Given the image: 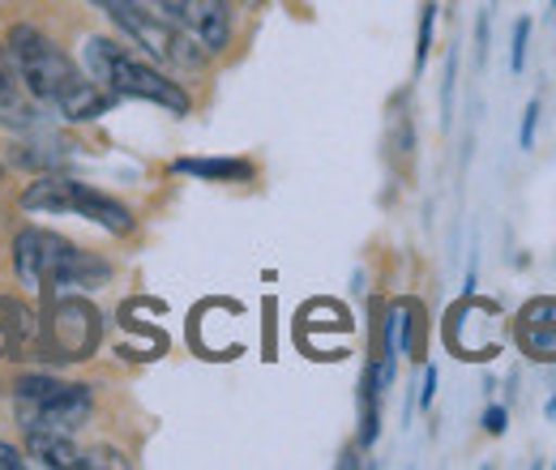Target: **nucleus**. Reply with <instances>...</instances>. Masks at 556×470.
I'll return each instance as SVG.
<instances>
[{"mask_svg": "<svg viewBox=\"0 0 556 470\" xmlns=\"http://www.w3.org/2000/svg\"><path fill=\"white\" fill-rule=\"evenodd\" d=\"M0 125L4 129H35L39 125V107L26 94V86H22V77H17L4 48H0Z\"/></svg>", "mask_w": 556, "mask_h": 470, "instance_id": "obj_10", "label": "nucleus"}, {"mask_svg": "<svg viewBox=\"0 0 556 470\" xmlns=\"http://www.w3.org/2000/svg\"><path fill=\"white\" fill-rule=\"evenodd\" d=\"M26 454L48 470H77L86 449L73 445V432H26Z\"/></svg>", "mask_w": 556, "mask_h": 470, "instance_id": "obj_12", "label": "nucleus"}, {"mask_svg": "<svg viewBox=\"0 0 556 470\" xmlns=\"http://www.w3.org/2000/svg\"><path fill=\"white\" fill-rule=\"evenodd\" d=\"M527 48H531V17L514 22V43H509V68L522 73L527 68Z\"/></svg>", "mask_w": 556, "mask_h": 470, "instance_id": "obj_17", "label": "nucleus"}, {"mask_svg": "<svg viewBox=\"0 0 556 470\" xmlns=\"http://www.w3.org/2000/svg\"><path fill=\"white\" fill-rule=\"evenodd\" d=\"M244 4H262V0H244Z\"/></svg>", "mask_w": 556, "mask_h": 470, "instance_id": "obj_25", "label": "nucleus"}, {"mask_svg": "<svg viewBox=\"0 0 556 470\" xmlns=\"http://www.w3.org/2000/svg\"><path fill=\"white\" fill-rule=\"evenodd\" d=\"M450 346L463 359H492L501 351V308L467 295L450 313Z\"/></svg>", "mask_w": 556, "mask_h": 470, "instance_id": "obj_7", "label": "nucleus"}, {"mask_svg": "<svg viewBox=\"0 0 556 470\" xmlns=\"http://www.w3.org/2000/svg\"><path fill=\"white\" fill-rule=\"evenodd\" d=\"M86 73L112 94V99H141V103H154L172 116H189L193 112V99L180 81H172L154 61H141L129 48H121L116 39L108 35H90L86 39Z\"/></svg>", "mask_w": 556, "mask_h": 470, "instance_id": "obj_2", "label": "nucleus"}, {"mask_svg": "<svg viewBox=\"0 0 556 470\" xmlns=\"http://www.w3.org/2000/svg\"><path fill=\"white\" fill-rule=\"evenodd\" d=\"M476 61H480V65L488 61V13L476 17Z\"/></svg>", "mask_w": 556, "mask_h": 470, "instance_id": "obj_22", "label": "nucleus"}, {"mask_svg": "<svg viewBox=\"0 0 556 470\" xmlns=\"http://www.w3.org/2000/svg\"><path fill=\"white\" fill-rule=\"evenodd\" d=\"M134 48L146 52V61L163 68H180V73H202L210 65V52L193 39L185 35L172 17H163L154 4L146 0H90Z\"/></svg>", "mask_w": 556, "mask_h": 470, "instance_id": "obj_3", "label": "nucleus"}, {"mask_svg": "<svg viewBox=\"0 0 556 470\" xmlns=\"http://www.w3.org/2000/svg\"><path fill=\"white\" fill-rule=\"evenodd\" d=\"M381 394H386V385L377 377V364L368 359L364 381H359V445L364 449H372L381 436Z\"/></svg>", "mask_w": 556, "mask_h": 470, "instance_id": "obj_13", "label": "nucleus"}, {"mask_svg": "<svg viewBox=\"0 0 556 470\" xmlns=\"http://www.w3.org/2000/svg\"><path fill=\"white\" fill-rule=\"evenodd\" d=\"M4 52L17 68L26 94L43 107H52L56 116H65L73 125H90L99 116H108V107L116 103L86 68H77L65 56V48H56V39H48L39 26L17 22L4 39Z\"/></svg>", "mask_w": 556, "mask_h": 470, "instance_id": "obj_1", "label": "nucleus"}, {"mask_svg": "<svg viewBox=\"0 0 556 470\" xmlns=\"http://www.w3.org/2000/svg\"><path fill=\"white\" fill-rule=\"evenodd\" d=\"M454 86H458V52L445 56V81H441V125L445 129L454 120Z\"/></svg>", "mask_w": 556, "mask_h": 470, "instance_id": "obj_16", "label": "nucleus"}, {"mask_svg": "<svg viewBox=\"0 0 556 470\" xmlns=\"http://www.w3.org/2000/svg\"><path fill=\"white\" fill-rule=\"evenodd\" d=\"M172 172L189 180H206V185H249L257 176L249 158H176Z\"/></svg>", "mask_w": 556, "mask_h": 470, "instance_id": "obj_11", "label": "nucleus"}, {"mask_svg": "<svg viewBox=\"0 0 556 470\" xmlns=\"http://www.w3.org/2000/svg\"><path fill=\"white\" fill-rule=\"evenodd\" d=\"M22 209L26 214H77V218H90L94 227L112 231V236H134V209L90 185H77L61 172H43L35 185L22 189Z\"/></svg>", "mask_w": 556, "mask_h": 470, "instance_id": "obj_4", "label": "nucleus"}, {"mask_svg": "<svg viewBox=\"0 0 556 470\" xmlns=\"http://www.w3.org/2000/svg\"><path fill=\"white\" fill-rule=\"evenodd\" d=\"M48 330H52V342L61 346L65 359H86L99 346V313L86 300H61L52 308Z\"/></svg>", "mask_w": 556, "mask_h": 470, "instance_id": "obj_8", "label": "nucleus"}, {"mask_svg": "<svg viewBox=\"0 0 556 470\" xmlns=\"http://www.w3.org/2000/svg\"><path fill=\"white\" fill-rule=\"evenodd\" d=\"M437 13H441V4H437V0H424V9H419V30H416V73H424V65H428L432 35H437Z\"/></svg>", "mask_w": 556, "mask_h": 470, "instance_id": "obj_15", "label": "nucleus"}, {"mask_svg": "<svg viewBox=\"0 0 556 470\" xmlns=\"http://www.w3.org/2000/svg\"><path fill=\"white\" fill-rule=\"evenodd\" d=\"M13 410L26 432H77L94 410V394L56 377H22L13 385Z\"/></svg>", "mask_w": 556, "mask_h": 470, "instance_id": "obj_5", "label": "nucleus"}, {"mask_svg": "<svg viewBox=\"0 0 556 470\" xmlns=\"http://www.w3.org/2000/svg\"><path fill=\"white\" fill-rule=\"evenodd\" d=\"M505 423H509V410H505V406H488V410H484V432L501 436V432H505Z\"/></svg>", "mask_w": 556, "mask_h": 470, "instance_id": "obj_19", "label": "nucleus"}, {"mask_svg": "<svg viewBox=\"0 0 556 470\" xmlns=\"http://www.w3.org/2000/svg\"><path fill=\"white\" fill-rule=\"evenodd\" d=\"M540 112H544V103H540V99H531V103H527V112H522V129H518V145H522V150H535Z\"/></svg>", "mask_w": 556, "mask_h": 470, "instance_id": "obj_18", "label": "nucleus"}, {"mask_svg": "<svg viewBox=\"0 0 556 470\" xmlns=\"http://www.w3.org/2000/svg\"><path fill=\"white\" fill-rule=\"evenodd\" d=\"M146 4H154L163 17H172L185 35H193L210 56H218V52L231 48L236 9L227 0H146Z\"/></svg>", "mask_w": 556, "mask_h": 470, "instance_id": "obj_6", "label": "nucleus"}, {"mask_svg": "<svg viewBox=\"0 0 556 470\" xmlns=\"http://www.w3.org/2000/svg\"><path fill=\"white\" fill-rule=\"evenodd\" d=\"M514 338H518V346H522L531 359L556 364V300H548V295L531 300V304L518 313Z\"/></svg>", "mask_w": 556, "mask_h": 470, "instance_id": "obj_9", "label": "nucleus"}, {"mask_svg": "<svg viewBox=\"0 0 556 470\" xmlns=\"http://www.w3.org/2000/svg\"><path fill=\"white\" fill-rule=\"evenodd\" d=\"M544 410H548V419H556V390H553V398H548V406H544Z\"/></svg>", "mask_w": 556, "mask_h": 470, "instance_id": "obj_23", "label": "nucleus"}, {"mask_svg": "<svg viewBox=\"0 0 556 470\" xmlns=\"http://www.w3.org/2000/svg\"><path fill=\"white\" fill-rule=\"evenodd\" d=\"M52 145H56V137L22 141V145H13V163H17V167H39V172H61L65 154H61V150H52Z\"/></svg>", "mask_w": 556, "mask_h": 470, "instance_id": "obj_14", "label": "nucleus"}, {"mask_svg": "<svg viewBox=\"0 0 556 470\" xmlns=\"http://www.w3.org/2000/svg\"><path fill=\"white\" fill-rule=\"evenodd\" d=\"M437 381H441V377H437V368L428 364V368H424V385H419V406H424V410L437 398Z\"/></svg>", "mask_w": 556, "mask_h": 470, "instance_id": "obj_20", "label": "nucleus"}, {"mask_svg": "<svg viewBox=\"0 0 556 470\" xmlns=\"http://www.w3.org/2000/svg\"><path fill=\"white\" fill-rule=\"evenodd\" d=\"M548 9H553V13H556V0H548Z\"/></svg>", "mask_w": 556, "mask_h": 470, "instance_id": "obj_24", "label": "nucleus"}, {"mask_svg": "<svg viewBox=\"0 0 556 470\" xmlns=\"http://www.w3.org/2000/svg\"><path fill=\"white\" fill-rule=\"evenodd\" d=\"M22 467H26V454L17 445H4L0 441V470H22Z\"/></svg>", "mask_w": 556, "mask_h": 470, "instance_id": "obj_21", "label": "nucleus"}]
</instances>
